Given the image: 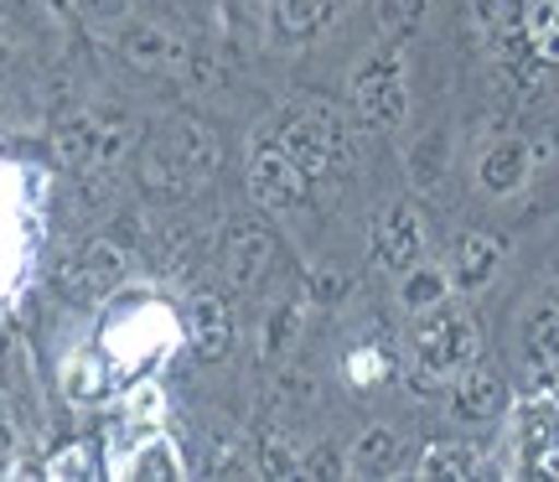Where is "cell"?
Returning <instances> with one entry per match:
<instances>
[{"label": "cell", "instance_id": "cell-23", "mask_svg": "<svg viewBox=\"0 0 559 482\" xmlns=\"http://www.w3.org/2000/svg\"><path fill=\"white\" fill-rule=\"evenodd\" d=\"M409 177H415L419 192H430L440 177H445V136H425V141L409 151Z\"/></svg>", "mask_w": 559, "mask_h": 482}, {"label": "cell", "instance_id": "cell-5", "mask_svg": "<svg viewBox=\"0 0 559 482\" xmlns=\"http://www.w3.org/2000/svg\"><path fill=\"white\" fill-rule=\"evenodd\" d=\"M249 187H254V202L270 208V213H285V208H300L306 192H311V181L300 172L296 161L280 151V141L264 130L254 151H249Z\"/></svg>", "mask_w": 559, "mask_h": 482}, {"label": "cell", "instance_id": "cell-28", "mask_svg": "<svg viewBox=\"0 0 559 482\" xmlns=\"http://www.w3.org/2000/svg\"><path fill=\"white\" fill-rule=\"evenodd\" d=\"M135 472H140V478H177V462H171L166 451H145Z\"/></svg>", "mask_w": 559, "mask_h": 482}, {"label": "cell", "instance_id": "cell-4", "mask_svg": "<svg viewBox=\"0 0 559 482\" xmlns=\"http://www.w3.org/2000/svg\"><path fill=\"white\" fill-rule=\"evenodd\" d=\"M404 109H409V94H404L400 47H379L353 79V120L379 136V130H394L404 120Z\"/></svg>", "mask_w": 559, "mask_h": 482}, {"label": "cell", "instance_id": "cell-1", "mask_svg": "<svg viewBox=\"0 0 559 482\" xmlns=\"http://www.w3.org/2000/svg\"><path fill=\"white\" fill-rule=\"evenodd\" d=\"M218 161H223L218 136L202 120H192V115H177V120L160 125L156 136H151V145H145V156H140V187L160 202H181V198H192L202 181H213Z\"/></svg>", "mask_w": 559, "mask_h": 482}, {"label": "cell", "instance_id": "cell-30", "mask_svg": "<svg viewBox=\"0 0 559 482\" xmlns=\"http://www.w3.org/2000/svg\"><path fill=\"white\" fill-rule=\"evenodd\" d=\"M353 0H317V16H321V32L332 26V21H342V11H347Z\"/></svg>", "mask_w": 559, "mask_h": 482}, {"label": "cell", "instance_id": "cell-19", "mask_svg": "<svg viewBox=\"0 0 559 482\" xmlns=\"http://www.w3.org/2000/svg\"><path fill=\"white\" fill-rule=\"evenodd\" d=\"M135 141H140L135 120H124V115H109V120H104L99 115V151H94V166H88V172H115V166L130 156Z\"/></svg>", "mask_w": 559, "mask_h": 482}, {"label": "cell", "instance_id": "cell-3", "mask_svg": "<svg viewBox=\"0 0 559 482\" xmlns=\"http://www.w3.org/2000/svg\"><path fill=\"white\" fill-rule=\"evenodd\" d=\"M477 353H481V321L466 306H430V311H419V321H415V384L419 389L456 379L466 363H477Z\"/></svg>", "mask_w": 559, "mask_h": 482}, {"label": "cell", "instance_id": "cell-10", "mask_svg": "<svg viewBox=\"0 0 559 482\" xmlns=\"http://www.w3.org/2000/svg\"><path fill=\"white\" fill-rule=\"evenodd\" d=\"M373 249H379L383 270H409V264H419V255H425V219H419L409 202H394L379 223Z\"/></svg>", "mask_w": 559, "mask_h": 482}, {"label": "cell", "instance_id": "cell-32", "mask_svg": "<svg viewBox=\"0 0 559 482\" xmlns=\"http://www.w3.org/2000/svg\"><path fill=\"white\" fill-rule=\"evenodd\" d=\"M549 311H555V317H559V291H555V296H549Z\"/></svg>", "mask_w": 559, "mask_h": 482}, {"label": "cell", "instance_id": "cell-2", "mask_svg": "<svg viewBox=\"0 0 559 482\" xmlns=\"http://www.w3.org/2000/svg\"><path fill=\"white\" fill-rule=\"evenodd\" d=\"M270 136H275L280 151H285V156L306 172V181L332 177V172H342V166L353 161V136H347V120H342L326 99L290 104V109L270 125Z\"/></svg>", "mask_w": 559, "mask_h": 482}, {"label": "cell", "instance_id": "cell-18", "mask_svg": "<svg viewBox=\"0 0 559 482\" xmlns=\"http://www.w3.org/2000/svg\"><path fill=\"white\" fill-rule=\"evenodd\" d=\"M481 472V457H477V446H430L425 457H419V478H445V482H466V478H477Z\"/></svg>", "mask_w": 559, "mask_h": 482}, {"label": "cell", "instance_id": "cell-15", "mask_svg": "<svg viewBox=\"0 0 559 482\" xmlns=\"http://www.w3.org/2000/svg\"><path fill=\"white\" fill-rule=\"evenodd\" d=\"M519 32L539 62H559V0H523Z\"/></svg>", "mask_w": 559, "mask_h": 482}, {"label": "cell", "instance_id": "cell-20", "mask_svg": "<svg viewBox=\"0 0 559 482\" xmlns=\"http://www.w3.org/2000/svg\"><path fill=\"white\" fill-rule=\"evenodd\" d=\"M264 478H300V451L285 431H264L260 436V457H254Z\"/></svg>", "mask_w": 559, "mask_h": 482}, {"label": "cell", "instance_id": "cell-17", "mask_svg": "<svg viewBox=\"0 0 559 482\" xmlns=\"http://www.w3.org/2000/svg\"><path fill=\"white\" fill-rule=\"evenodd\" d=\"M502 255H508V239H502V234H487V228L466 234V239L456 244V281L461 285H481L492 270H498Z\"/></svg>", "mask_w": 559, "mask_h": 482}, {"label": "cell", "instance_id": "cell-31", "mask_svg": "<svg viewBox=\"0 0 559 482\" xmlns=\"http://www.w3.org/2000/svg\"><path fill=\"white\" fill-rule=\"evenodd\" d=\"M83 467H88V462H83V451H68V457H58L47 472H83Z\"/></svg>", "mask_w": 559, "mask_h": 482}, {"label": "cell", "instance_id": "cell-29", "mask_svg": "<svg viewBox=\"0 0 559 482\" xmlns=\"http://www.w3.org/2000/svg\"><path fill=\"white\" fill-rule=\"evenodd\" d=\"M311 291H317L321 302H337L342 291H347V281H342V275H332V270H321V275H317V285H311Z\"/></svg>", "mask_w": 559, "mask_h": 482}, {"label": "cell", "instance_id": "cell-6", "mask_svg": "<svg viewBox=\"0 0 559 482\" xmlns=\"http://www.w3.org/2000/svg\"><path fill=\"white\" fill-rule=\"evenodd\" d=\"M223 281L228 291H254L275 264V234L264 219H234L223 228Z\"/></svg>", "mask_w": 559, "mask_h": 482}, {"label": "cell", "instance_id": "cell-21", "mask_svg": "<svg viewBox=\"0 0 559 482\" xmlns=\"http://www.w3.org/2000/svg\"><path fill=\"white\" fill-rule=\"evenodd\" d=\"M400 302L409 306V311H430V306L445 302V275L440 270H404V285H400Z\"/></svg>", "mask_w": 559, "mask_h": 482}, {"label": "cell", "instance_id": "cell-12", "mask_svg": "<svg viewBox=\"0 0 559 482\" xmlns=\"http://www.w3.org/2000/svg\"><path fill=\"white\" fill-rule=\"evenodd\" d=\"M404 457V436L394 431V425H368L358 442H353V451H347V467L358 472V478H389L394 467H400Z\"/></svg>", "mask_w": 559, "mask_h": 482}, {"label": "cell", "instance_id": "cell-27", "mask_svg": "<svg viewBox=\"0 0 559 482\" xmlns=\"http://www.w3.org/2000/svg\"><path fill=\"white\" fill-rule=\"evenodd\" d=\"M79 11L88 21H124L130 16V0H79Z\"/></svg>", "mask_w": 559, "mask_h": 482}, {"label": "cell", "instance_id": "cell-13", "mask_svg": "<svg viewBox=\"0 0 559 482\" xmlns=\"http://www.w3.org/2000/svg\"><path fill=\"white\" fill-rule=\"evenodd\" d=\"M300 332H306V302L300 296H290V302H280L270 317H264V338H260V358L270 363V368H280V363L296 353Z\"/></svg>", "mask_w": 559, "mask_h": 482}, {"label": "cell", "instance_id": "cell-24", "mask_svg": "<svg viewBox=\"0 0 559 482\" xmlns=\"http://www.w3.org/2000/svg\"><path fill=\"white\" fill-rule=\"evenodd\" d=\"M373 11H379V32L383 37H409L425 16V0H373Z\"/></svg>", "mask_w": 559, "mask_h": 482}, {"label": "cell", "instance_id": "cell-26", "mask_svg": "<svg viewBox=\"0 0 559 482\" xmlns=\"http://www.w3.org/2000/svg\"><path fill=\"white\" fill-rule=\"evenodd\" d=\"M347 472V457H342L337 446H311V451H300V478H342Z\"/></svg>", "mask_w": 559, "mask_h": 482}, {"label": "cell", "instance_id": "cell-14", "mask_svg": "<svg viewBox=\"0 0 559 482\" xmlns=\"http://www.w3.org/2000/svg\"><path fill=\"white\" fill-rule=\"evenodd\" d=\"M79 270H83V291H88V302H94V296H109V291L124 281L120 239H88L83 244V255H79Z\"/></svg>", "mask_w": 559, "mask_h": 482}, {"label": "cell", "instance_id": "cell-22", "mask_svg": "<svg viewBox=\"0 0 559 482\" xmlns=\"http://www.w3.org/2000/svg\"><path fill=\"white\" fill-rule=\"evenodd\" d=\"M528 363L539 374H559V317L555 311L534 317V327H528Z\"/></svg>", "mask_w": 559, "mask_h": 482}, {"label": "cell", "instance_id": "cell-9", "mask_svg": "<svg viewBox=\"0 0 559 482\" xmlns=\"http://www.w3.org/2000/svg\"><path fill=\"white\" fill-rule=\"evenodd\" d=\"M502 404H508V384H502V374L492 368V363H466L461 368V379L456 389H451V415L466 425H477V421H492Z\"/></svg>", "mask_w": 559, "mask_h": 482}, {"label": "cell", "instance_id": "cell-7", "mask_svg": "<svg viewBox=\"0 0 559 482\" xmlns=\"http://www.w3.org/2000/svg\"><path fill=\"white\" fill-rule=\"evenodd\" d=\"M120 58L130 68H140V73H181L187 58H192V47L171 26H160V21H135V26L120 32Z\"/></svg>", "mask_w": 559, "mask_h": 482}, {"label": "cell", "instance_id": "cell-16", "mask_svg": "<svg viewBox=\"0 0 559 482\" xmlns=\"http://www.w3.org/2000/svg\"><path fill=\"white\" fill-rule=\"evenodd\" d=\"M523 172H528V145H523V141H498L487 156H481V166H477L481 187H487L492 198H502V192L523 187Z\"/></svg>", "mask_w": 559, "mask_h": 482}, {"label": "cell", "instance_id": "cell-8", "mask_svg": "<svg viewBox=\"0 0 559 482\" xmlns=\"http://www.w3.org/2000/svg\"><path fill=\"white\" fill-rule=\"evenodd\" d=\"M187 338L202 363H223L234 353V306L218 291H198L187 306Z\"/></svg>", "mask_w": 559, "mask_h": 482}, {"label": "cell", "instance_id": "cell-11", "mask_svg": "<svg viewBox=\"0 0 559 482\" xmlns=\"http://www.w3.org/2000/svg\"><path fill=\"white\" fill-rule=\"evenodd\" d=\"M99 151V115H62L52 125V161L68 172H88Z\"/></svg>", "mask_w": 559, "mask_h": 482}, {"label": "cell", "instance_id": "cell-25", "mask_svg": "<svg viewBox=\"0 0 559 482\" xmlns=\"http://www.w3.org/2000/svg\"><path fill=\"white\" fill-rule=\"evenodd\" d=\"M275 21L285 37H317L321 32L317 0H275Z\"/></svg>", "mask_w": 559, "mask_h": 482}]
</instances>
